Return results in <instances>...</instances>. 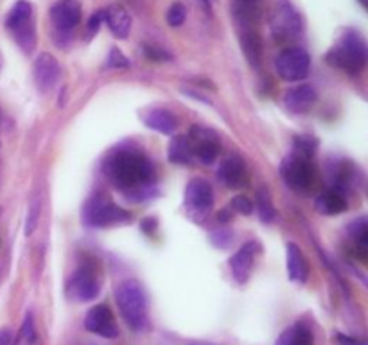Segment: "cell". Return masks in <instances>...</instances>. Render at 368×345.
<instances>
[{
    "mask_svg": "<svg viewBox=\"0 0 368 345\" xmlns=\"http://www.w3.org/2000/svg\"><path fill=\"white\" fill-rule=\"evenodd\" d=\"M104 173L119 189L137 191L151 184L155 178V167L146 156L132 150H124L112 155L104 162Z\"/></svg>",
    "mask_w": 368,
    "mask_h": 345,
    "instance_id": "1",
    "label": "cell"
},
{
    "mask_svg": "<svg viewBox=\"0 0 368 345\" xmlns=\"http://www.w3.org/2000/svg\"><path fill=\"white\" fill-rule=\"evenodd\" d=\"M367 56L365 36L356 29H349L327 52L326 62L336 69L349 72V74H359L367 65Z\"/></svg>",
    "mask_w": 368,
    "mask_h": 345,
    "instance_id": "2",
    "label": "cell"
},
{
    "mask_svg": "<svg viewBox=\"0 0 368 345\" xmlns=\"http://www.w3.org/2000/svg\"><path fill=\"white\" fill-rule=\"evenodd\" d=\"M115 302L124 322L133 331H142L147 322V297L137 279H127L115 289Z\"/></svg>",
    "mask_w": 368,
    "mask_h": 345,
    "instance_id": "3",
    "label": "cell"
},
{
    "mask_svg": "<svg viewBox=\"0 0 368 345\" xmlns=\"http://www.w3.org/2000/svg\"><path fill=\"white\" fill-rule=\"evenodd\" d=\"M85 222L92 227H110L117 223H130L132 214L114 204L106 194H95L85 207Z\"/></svg>",
    "mask_w": 368,
    "mask_h": 345,
    "instance_id": "4",
    "label": "cell"
},
{
    "mask_svg": "<svg viewBox=\"0 0 368 345\" xmlns=\"http://www.w3.org/2000/svg\"><path fill=\"white\" fill-rule=\"evenodd\" d=\"M269 27H271V34L277 42H289V40L300 36L304 24L300 14L289 0H277V4L271 11Z\"/></svg>",
    "mask_w": 368,
    "mask_h": 345,
    "instance_id": "5",
    "label": "cell"
},
{
    "mask_svg": "<svg viewBox=\"0 0 368 345\" xmlns=\"http://www.w3.org/2000/svg\"><path fill=\"white\" fill-rule=\"evenodd\" d=\"M311 67V58L304 49L288 47L280 52L275 60V69L277 74L284 81H300L307 78Z\"/></svg>",
    "mask_w": 368,
    "mask_h": 345,
    "instance_id": "6",
    "label": "cell"
},
{
    "mask_svg": "<svg viewBox=\"0 0 368 345\" xmlns=\"http://www.w3.org/2000/svg\"><path fill=\"white\" fill-rule=\"evenodd\" d=\"M280 175L284 176L286 180V184L295 191H307L315 182V171H312L311 162L306 156L295 155L288 156L286 160L282 162V166H280Z\"/></svg>",
    "mask_w": 368,
    "mask_h": 345,
    "instance_id": "7",
    "label": "cell"
},
{
    "mask_svg": "<svg viewBox=\"0 0 368 345\" xmlns=\"http://www.w3.org/2000/svg\"><path fill=\"white\" fill-rule=\"evenodd\" d=\"M62 76V65L51 52H40L33 62V80L42 94L51 92Z\"/></svg>",
    "mask_w": 368,
    "mask_h": 345,
    "instance_id": "8",
    "label": "cell"
},
{
    "mask_svg": "<svg viewBox=\"0 0 368 345\" xmlns=\"http://www.w3.org/2000/svg\"><path fill=\"white\" fill-rule=\"evenodd\" d=\"M99 292L101 283L92 268H81L66 286V295L74 302H90L99 295Z\"/></svg>",
    "mask_w": 368,
    "mask_h": 345,
    "instance_id": "9",
    "label": "cell"
},
{
    "mask_svg": "<svg viewBox=\"0 0 368 345\" xmlns=\"http://www.w3.org/2000/svg\"><path fill=\"white\" fill-rule=\"evenodd\" d=\"M191 146H193L194 156H198V160L201 164H212L219 156V139L216 133L208 128H201V126H193L191 128Z\"/></svg>",
    "mask_w": 368,
    "mask_h": 345,
    "instance_id": "10",
    "label": "cell"
},
{
    "mask_svg": "<svg viewBox=\"0 0 368 345\" xmlns=\"http://www.w3.org/2000/svg\"><path fill=\"white\" fill-rule=\"evenodd\" d=\"M86 331L94 333V335L101 336V338H117L119 336V326L115 322L114 313L106 304H97L86 313L85 318Z\"/></svg>",
    "mask_w": 368,
    "mask_h": 345,
    "instance_id": "11",
    "label": "cell"
},
{
    "mask_svg": "<svg viewBox=\"0 0 368 345\" xmlns=\"http://www.w3.org/2000/svg\"><path fill=\"white\" fill-rule=\"evenodd\" d=\"M51 20L60 33H72L81 22V4L77 0H58L51 8Z\"/></svg>",
    "mask_w": 368,
    "mask_h": 345,
    "instance_id": "12",
    "label": "cell"
},
{
    "mask_svg": "<svg viewBox=\"0 0 368 345\" xmlns=\"http://www.w3.org/2000/svg\"><path fill=\"white\" fill-rule=\"evenodd\" d=\"M318 92L312 85H300L284 94V106L291 114H307L317 104Z\"/></svg>",
    "mask_w": 368,
    "mask_h": 345,
    "instance_id": "13",
    "label": "cell"
},
{
    "mask_svg": "<svg viewBox=\"0 0 368 345\" xmlns=\"http://www.w3.org/2000/svg\"><path fill=\"white\" fill-rule=\"evenodd\" d=\"M214 204V191L205 178L191 180L185 189V205L193 211H208Z\"/></svg>",
    "mask_w": 368,
    "mask_h": 345,
    "instance_id": "14",
    "label": "cell"
},
{
    "mask_svg": "<svg viewBox=\"0 0 368 345\" xmlns=\"http://www.w3.org/2000/svg\"><path fill=\"white\" fill-rule=\"evenodd\" d=\"M260 250V246L257 241H248L239 248V252H236L230 259V268L232 274H234V279L237 283H246L248 277H250L252 266H254L255 254Z\"/></svg>",
    "mask_w": 368,
    "mask_h": 345,
    "instance_id": "15",
    "label": "cell"
},
{
    "mask_svg": "<svg viewBox=\"0 0 368 345\" xmlns=\"http://www.w3.org/2000/svg\"><path fill=\"white\" fill-rule=\"evenodd\" d=\"M103 13L104 24L108 25L115 38L126 40L132 33V16H130V13L119 4H112L110 8L103 10Z\"/></svg>",
    "mask_w": 368,
    "mask_h": 345,
    "instance_id": "16",
    "label": "cell"
},
{
    "mask_svg": "<svg viewBox=\"0 0 368 345\" xmlns=\"http://www.w3.org/2000/svg\"><path fill=\"white\" fill-rule=\"evenodd\" d=\"M142 121H144L147 128L156 133H162V135H175L176 130H178V119H176V115L165 108L149 110Z\"/></svg>",
    "mask_w": 368,
    "mask_h": 345,
    "instance_id": "17",
    "label": "cell"
},
{
    "mask_svg": "<svg viewBox=\"0 0 368 345\" xmlns=\"http://www.w3.org/2000/svg\"><path fill=\"white\" fill-rule=\"evenodd\" d=\"M219 180L230 189H239L246 184V166L239 156H228L219 166Z\"/></svg>",
    "mask_w": 368,
    "mask_h": 345,
    "instance_id": "18",
    "label": "cell"
},
{
    "mask_svg": "<svg viewBox=\"0 0 368 345\" xmlns=\"http://www.w3.org/2000/svg\"><path fill=\"white\" fill-rule=\"evenodd\" d=\"M29 25H34L33 5L29 0H19L5 16V29L14 34Z\"/></svg>",
    "mask_w": 368,
    "mask_h": 345,
    "instance_id": "19",
    "label": "cell"
},
{
    "mask_svg": "<svg viewBox=\"0 0 368 345\" xmlns=\"http://www.w3.org/2000/svg\"><path fill=\"white\" fill-rule=\"evenodd\" d=\"M288 274L289 279L295 283H307V277H309V265H307L306 256L300 250V246L295 243H288Z\"/></svg>",
    "mask_w": 368,
    "mask_h": 345,
    "instance_id": "20",
    "label": "cell"
},
{
    "mask_svg": "<svg viewBox=\"0 0 368 345\" xmlns=\"http://www.w3.org/2000/svg\"><path fill=\"white\" fill-rule=\"evenodd\" d=\"M317 207L320 213L323 214H340L347 211V200L341 191L329 189L327 193L320 194L317 200Z\"/></svg>",
    "mask_w": 368,
    "mask_h": 345,
    "instance_id": "21",
    "label": "cell"
},
{
    "mask_svg": "<svg viewBox=\"0 0 368 345\" xmlns=\"http://www.w3.org/2000/svg\"><path fill=\"white\" fill-rule=\"evenodd\" d=\"M349 236L356 243V254L361 257V261H367L368 248V223L367 217L361 216L349 225Z\"/></svg>",
    "mask_w": 368,
    "mask_h": 345,
    "instance_id": "22",
    "label": "cell"
},
{
    "mask_svg": "<svg viewBox=\"0 0 368 345\" xmlns=\"http://www.w3.org/2000/svg\"><path fill=\"white\" fill-rule=\"evenodd\" d=\"M169 160L173 164H180V166H189L194 158L193 146H191L189 137H175L169 144Z\"/></svg>",
    "mask_w": 368,
    "mask_h": 345,
    "instance_id": "23",
    "label": "cell"
},
{
    "mask_svg": "<svg viewBox=\"0 0 368 345\" xmlns=\"http://www.w3.org/2000/svg\"><path fill=\"white\" fill-rule=\"evenodd\" d=\"M241 47L248 62L254 67H259L262 62V40L255 31H245L241 34Z\"/></svg>",
    "mask_w": 368,
    "mask_h": 345,
    "instance_id": "24",
    "label": "cell"
},
{
    "mask_svg": "<svg viewBox=\"0 0 368 345\" xmlns=\"http://www.w3.org/2000/svg\"><path fill=\"white\" fill-rule=\"evenodd\" d=\"M277 345H315V336L309 327L298 324L284 331L277 340Z\"/></svg>",
    "mask_w": 368,
    "mask_h": 345,
    "instance_id": "25",
    "label": "cell"
},
{
    "mask_svg": "<svg viewBox=\"0 0 368 345\" xmlns=\"http://www.w3.org/2000/svg\"><path fill=\"white\" fill-rule=\"evenodd\" d=\"M257 209H259V216L262 223H271L277 216V211H275L273 204L269 200V194L266 191L257 193Z\"/></svg>",
    "mask_w": 368,
    "mask_h": 345,
    "instance_id": "26",
    "label": "cell"
},
{
    "mask_svg": "<svg viewBox=\"0 0 368 345\" xmlns=\"http://www.w3.org/2000/svg\"><path fill=\"white\" fill-rule=\"evenodd\" d=\"M165 20H167V24L171 27H180V25H184V22L187 20V8L182 2H175V4L171 5L167 14H165Z\"/></svg>",
    "mask_w": 368,
    "mask_h": 345,
    "instance_id": "27",
    "label": "cell"
},
{
    "mask_svg": "<svg viewBox=\"0 0 368 345\" xmlns=\"http://www.w3.org/2000/svg\"><path fill=\"white\" fill-rule=\"evenodd\" d=\"M20 340L24 342L25 345H33L36 342V327H34V320L31 313L25 315L22 329H20Z\"/></svg>",
    "mask_w": 368,
    "mask_h": 345,
    "instance_id": "28",
    "label": "cell"
},
{
    "mask_svg": "<svg viewBox=\"0 0 368 345\" xmlns=\"http://www.w3.org/2000/svg\"><path fill=\"white\" fill-rule=\"evenodd\" d=\"M40 209H42V202L38 198L34 200L31 207H29V214H27V222H25V236H31L34 232V228L38 227V219H40Z\"/></svg>",
    "mask_w": 368,
    "mask_h": 345,
    "instance_id": "29",
    "label": "cell"
},
{
    "mask_svg": "<svg viewBox=\"0 0 368 345\" xmlns=\"http://www.w3.org/2000/svg\"><path fill=\"white\" fill-rule=\"evenodd\" d=\"M317 141L311 137H295V150H297L298 155L306 156V158H309V156L312 155V153L317 152Z\"/></svg>",
    "mask_w": 368,
    "mask_h": 345,
    "instance_id": "30",
    "label": "cell"
},
{
    "mask_svg": "<svg viewBox=\"0 0 368 345\" xmlns=\"http://www.w3.org/2000/svg\"><path fill=\"white\" fill-rule=\"evenodd\" d=\"M106 69H130V60L117 47H114L106 60Z\"/></svg>",
    "mask_w": 368,
    "mask_h": 345,
    "instance_id": "31",
    "label": "cell"
},
{
    "mask_svg": "<svg viewBox=\"0 0 368 345\" xmlns=\"http://www.w3.org/2000/svg\"><path fill=\"white\" fill-rule=\"evenodd\" d=\"M144 52H146L147 60H151V62H171L173 56H171L169 52L164 51V49L156 47V45H146L144 47Z\"/></svg>",
    "mask_w": 368,
    "mask_h": 345,
    "instance_id": "32",
    "label": "cell"
},
{
    "mask_svg": "<svg viewBox=\"0 0 368 345\" xmlns=\"http://www.w3.org/2000/svg\"><path fill=\"white\" fill-rule=\"evenodd\" d=\"M232 207L236 209L237 213L245 214V216H250L254 213V202L250 198H246V196H236V198L232 200Z\"/></svg>",
    "mask_w": 368,
    "mask_h": 345,
    "instance_id": "33",
    "label": "cell"
},
{
    "mask_svg": "<svg viewBox=\"0 0 368 345\" xmlns=\"http://www.w3.org/2000/svg\"><path fill=\"white\" fill-rule=\"evenodd\" d=\"M234 241V234L230 230H217L212 234V243L217 248H228Z\"/></svg>",
    "mask_w": 368,
    "mask_h": 345,
    "instance_id": "34",
    "label": "cell"
},
{
    "mask_svg": "<svg viewBox=\"0 0 368 345\" xmlns=\"http://www.w3.org/2000/svg\"><path fill=\"white\" fill-rule=\"evenodd\" d=\"M103 22H104L103 10L95 11V13L92 14V16H90V20H88V33L90 34L97 33V31L101 29V25H103Z\"/></svg>",
    "mask_w": 368,
    "mask_h": 345,
    "instance_id": "35",
    "label": "cell"
},
{
    "mask_svg": "<svg viewBox=\"0 0 368 345\" xmlns=\"http://www.w3.org/2000/svg\"><path fill=\"white\" fill-rule=\"evenodd\" d=\"M13 344H14V338H13L11 329H8V327L0 329V345H13Z\"/></svg>",
    "mask_w": 368,
    "mask_h": 345,
    "instance_id": "36",
    "label": "cell"
},
{
    "mask_svg": "<svg viewBox=\"0 0 368 345\" xmlns=\"http://www.w3.org/2000/svg\"><path fill=\"white\" fill-rule=\"evenodd\" d=\"M336 342H338L340 345H363L359 340L350 338V336H347V335H336Z\"/></svg>",
    "mask_w": 368,
    "mask_h": 345,
    "instance_id": "37",
    "label": "cell"
},
{
    "mask_svg": "<svg viewBox=\"0 0 368 345\" xmlns=\"http://www.w3.org/2000/svg\"><path fill=\"white\" fill-rule=\"evenodd\" d=\"M217 219H219V222H230L232 216L228 211H219V213H217Z\"/></svg>",
    "mask_w": 368,
    "mask_h": 345,
    "instance_id": "38",
    "label": "cell"
},
{
    "mask_svg": "<svg viewBox=\"0 0 368 345\" xmlns=\"http://www.w3.org/2000/svg\"><path fill=\"white\" fill-rule=\"evenodd\" d=\"M241 4H257V2H260V0H239Z\"/></svg>",
    "mask_w": 368,
    "mask_h": 345,
    "instance_id": "39",
    "label": "cell"
},
{
    "mask_svg": "<svg viewBox=\"0 0 368 345\" xmlns=\"http://www.w3.org/2000/svg\"><path fill=\"white\" fill-rule=\"evenodd\" d=\"M189 345H214V344H208V342H191Z\"/></svg>",
    "mask_w": 368,
    "mask_h": 345,
    "instance_id": "40",
    "label": "cell"
},
{
    "mask_svg": "<svg viewBox=\"0 0 368 345\" xmlns=\"http://www.w3.org/2000/svg\"><path fill=\"white\" fill-rule=\"evenodd\" d=\"M205 4H210V2H214V0H204Z\"/></svg>",
    "mask_w": 368,
    "mask_h": 345,
    "instance_id": "41",
    "label": "cell"
},
{
    "mask_svg": "<svg viewBox=\"0 0 368 345\" xmlns=\"http://www.w3.org/2000/svg\"><path fill=\"white\" fill-rule=\"evenodd\" d=\"M0 69H2V54H0Z\"/></svg>",
    "mask_w": 368,
    "mask_h": 345,
    "instance_id": "42",
    "label": "cell"
}]
</instances>
